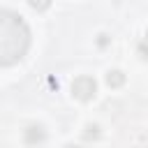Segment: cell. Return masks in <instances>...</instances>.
Wrapping results in <instances>:
<instances>
[{"mask_svg": "<svg viewBox=\"0 0 148 148\" xmlns=\"http://www.w3.org/2000/svg\"><path fill=\"white\" fill-rule=\"evenodd\" d=\"M97 42H99V46H106V42H109V39H106V35H99V39H97Z\"/></svg>", "mask_w": 148, "mask_h": 148, "instance_id": "6", "label": "cell"}, {"mask_svg": "<svg viewBox=\"0 0 148 148\" xmlns=\"http://www.w3.org/2000/svg\"><path fill=\"white\" fill-rule=\"evenodd\" d=\"M95 92H97V83H95V79L92 76H76L74 81H72V95L76 97V99H81V102H88V99H92L95 97Z\"/></svg>", "mask_w": 148, "mask_h": 148, "instance_id": "2", "label": "cell"}, {"mask_svg": "<svg viewBox=\"0 0 148 148\" xmlns=\"http://www.w3.org/2000/svg\"><path fill=\"white\" fill-rule=\"evenodd\" d=\"M65 148H76V146H65Z\"/></svg>", "mask_w": 148, "mask_h": 148, "instance_id": "7", "label": "cell"}, {"mask_svg": "<svg viewBox=\"0 0 148 148\" xmlns=\"http://www.w3.org/2000/svg\"><path fill=\"white\" fill-rule=\"evenodd\" d=\"M23 139H25V143L37 146V143H42V141L46 139V132H44V127H42V125H30V127L25 130Z\"/></svg>", "mask_w": 148, "mask_h": 148, "instance_id": "3", "label": "cell"}, {"mask_svg": "<svg viewBox=\"0 0 148 148\" xmlns=\"http://www.w3.org/2000/svg\"><path fill=\"white\" fill-rule=\"evenodd\" d=\"M125 83V74L120 72V69H111L109 74H106V86H111V88H120Z\"/></svg>", "mask_w": 148, "mask_h": 148, "instance_id": "4", "label": "cell"}, {"mask_svg": "<svg viewBox=\"0 0 148 148\" xmlns=\"http://www.w3.org/2000/svg\"><path fill=\"white\" fill-rule=\"evenodd\" d=\"M99 136V127L97 125H86V132H83V139L90 141V139H97Z\"/></svg>", "mask_w": 148, "mask_h": 148, "instance_id": "5", "label": "cell"}, {"mask_svg": "<svg viewBox=\"0 0 148 148\" xmlns=\"http://www.w3.org/2000/svg\"><path fill=\"white\" fill-rule=\"evenodd\" d=\"M30 49V28L23 16L12 9H0V67L16 65Z\"/></svg>", "mask_w": 148, "mask_h": 148, "instance_id": "1", "label": "cell"}]
</instances>
